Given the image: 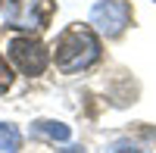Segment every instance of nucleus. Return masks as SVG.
I'll list each match as a JSON object with an SVG mask.
<instances>
[{
  "instance_id": "1",
  "label": "nucleus",
  "mask_w": 156,
  "mask_h": 153,
  "mask_svg": "<svg viewBox=\"0 0 156 153\" xmlns=\"http://www.w3.org/2000/svg\"><path fill=\"white\" fill-rule=\"evenodd\" d=\"M100 59V41L87 28H69L56 41V66L62 72H81Z\"/></svg>"
},
{
  "instance_id": "2",
  "label": "nucleus",
  "mask_w": 156,
  "mask_h": 153,
  "mask_svg": "<svg viewBox=\"0 0 156 153\" xmlns=\"http://www.w3.org/2000/svg\"><path fill=\"white\" fill-rule=\"evenodd\" d=\"M50 12H53L50 0H9L6 25L9 28H22V31H37L47 25Z\"/></svg>"
},
{
  "instance_id": "3",
  "label": "nucleus",
  "mask_w": 156,
  "mask_h": 153,
  "mask_svg": "<svg viewBox=\"0 0 156 153\" xmlns=\"http://www.w3.org/2000/svg\"><path fill=\"white\" fill-rule=\"evenodd\" d=\"M128 19H131V6L125 0H97L90 6V25H97V31L106 37L122 34Z\"/></svg>"
},
{
  "instance_id": "4",
  "label": "nucleus",
  "mask_w": 156,
  "mask_h": 153,
  "mask_svg": "<svg viewBox=\"0 0 156 153\" xmlns=\"http://www.w3.org/2000/svg\"><path fill=\"white\" fill-rule=\"evenodd\" d=\"M6 53L25 75H41L47 69V47L34 37H12L6 44Z\"/></svg>"
},
{
  "instance_id": "5",
  "label": "nucleus",
  "mask_w": 156,
  "mask_h": 153,
  "mask_svg": "<svg viewBox=\"0 0 156 153\" xmlns=\"http://www.w3.org/2000/svg\"><path fill=\"white\" fill-rule=\"evenodd\" d=\"M34 134H41V137H50V141H69L72 137V128L69 125H62V122H34Z\"/></svg>"
},
{
  "instance_id": "6",
  "label": "nucleus",
  "mask_w": 156,
  "mask_h": 153,
  "mask_svg": "<svg viewBox=\"0 0 156 153\" xmlns=\"http://www.w3.org/2000/svg\"><path fill=\"white\" fill-rule=\"evenodd\" d=\"M22 144V134L16 125H9V122H0V153H16Z\"/></svg>"
},
{
  "instance_id": "7",
  "label": "nucleus",
  "mask_w": 156,
  "mask_h": 153,
  "mask_svg": "<svg viewBox=\"0 0 156 153\" xmlns=\"http://www.w3.org/2000/svg\"><path fill=\"white\" fill-rule=\"evenodd\" d=\"M9 84H12V72H9V66L3 62V56H0V91H6Z\"/></svg>"
},
{
  "instance_id": "8",
  "label": "nucleus",
  "mask_w": 156,
  "mask_h": 153,
  "mask_svg": "<svg viewBox=\"0 0 156 153\" xmlns=\"http://www.w3.org/2000/svg\"><path fill=\"white\" fill-rule=\"evenodd\" d=\"M112 153H140V150H134L131 144H125V141H119V144H112Z\"/></svg>"
},
{
  "instance_id": "9",
  "label": "nucleus",
  "mask_w": 156,
  "mask_h": 153,
  "mask_svg": "<svg viewBox=\"0 0 156 153\" xmlns=\"http://www.w3.org/2000/svg\"><path fill=\"white\" fill-rule=\"evenodd\" d=\"M62 153H78V147H69V150H62Z\"/></svg>"
}]
</instances>
